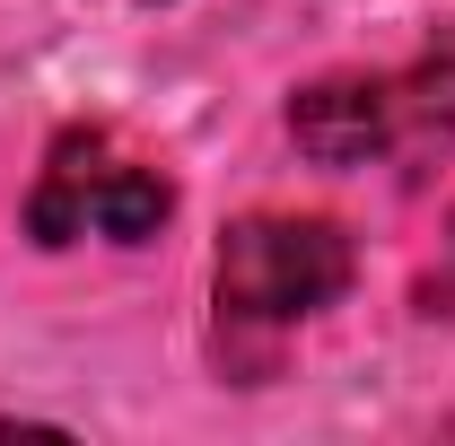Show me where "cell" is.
<instances>
[{"mask_svg": "<svg viewBox=\"0 0 455 446\" xmlns=\"http://www.w3.org/2000/svg\"><path fill=\"white\" fill-rule=\"evenodd\" d=\"M350 236L333 219L254 211L220 236V307L236 324H307L350 289Z\"/></svg>", "mask_w": 455, "mask_h": 446, "instance_id": "obj_1", "label": "cell"}, {"mask_svg": "<svg viewBox=\"0 0 455 446\" xmlns=\"http://www.w3.org/2000/svg\"><path fill=\"white\" fill-rule=\"evenodd\" d=\"M403 114H411V97L395 79H315V88L289 97V140L315 167H368V158L395 149Z\"/></svg>", "mask_w": 455, "mask_h": 446, "instance_id": "obj_2", "label": "cell"}, {"mask_svg": "<svg viewBox=\"0 0 455 446\" xmlns=\"http://www.w3.org/2000/svg\"><path fill=\"white\" fill-rule=\"evenodd\" d=\"M97 175H106V140H97V131H70L53 149V167H44V184H36V202H27V236H36V245L88 236V193H97Z\"/></svg>", "mask_w": 455, "mask_h": 446, "instance_id": "obj_3", "label": "cell"}, {"mask_svg": "<svg viewBox=\"0 0 455 446\" xmlns=\"http://www.w3.org/2000/svg\"><path fill=\"white\" fill-rule=\"evenodd\" d=\"M167 211H175V193H167L158 167H106L97 193H88V227L114 236V245H149L167 227Z\"/></svg>", "mask_w": 455, "mask_h": 446, "instance_id": "obj_4", "label": "cell"}, {"mask_svg": "<svg viewBox=\"0 0 455 446\" xmlns=\"http://www.w3.org/2000/svg\"><path fill=\"white\" fill-rule=\"evenodd\" d=\"M403 97H411V114H429L438 131H455V27H438V44L403 79Z\"/></svg>", "mask_w": 455, "mask_h": 446, "instance_id": "obj_5", "label": "cell"}]
</instances>
